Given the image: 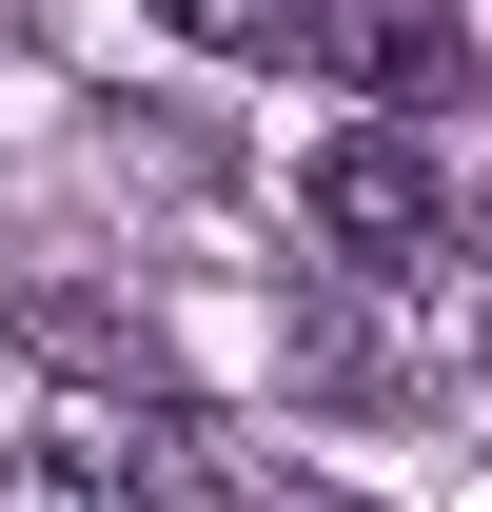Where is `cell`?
Returning <instances> with one entry per match:
<instances>
[{
	"label": "cell",
	"mask_w": 492,
	"mask_h": 512,
	"mask_svg": "<svg viewBox=\"0 0 492 512\" xmlns=\"http://www.w3.org/2000/svg\"><path fill=\"white\" fill-rule=\"evenodd\" d=\"M296 217H315V237H335V256H355V276H414L453 197H433V138H394V119H355V138H315V158H296Z\"/></svg>",
	"instance_id": "cell-1"
},
{
	"label": "cell",
	"mask_w": 492,
	"mask_h": 512,
	"mask_svg": "<svg viewBox=\"0 0 492 512\" xmlns=\"http://www.w3.org/2000/svg\"><path fill=\"white\" fill-rule=\"evenodd\" d=\"M296 40L355 79V99H453V79H473V20H453V0H296Z\"/></svg>",
	"instance_id": "cell-2"
},
{
	"label": "cell",
	"mask_w": 492,
	"mask_h": 512,
	"mask_svg": "<svg viewBox=\"0 0 492 512\" xmlns=\"http://www.w3.org/2000/svg\"><path fill=\"white\" fill-rule=\"evenodd\" d=\"M99 493H138V512H256V493H237V434H217L197 394H138L119 453H99Z\"/></svg>",
	"instance_id": "cell-3"
},
{
	"label": "cell",
	"mask_w": 492,
	"mask_h": 512,
	"mask_svg": "<svg viewBox=\"0 0 492 512\" xmlns=\"http://www.w3.org/2000/svg\"><path fill=\"white\" fill-rule=\"evenodd\" d=\"M0 512H119V493H99V453H0Z\"/></svg>",
	"instance_id": "cell-4"
},
{
	"label": "cell",
	"mask_w": 492,
	"mask_h": 512,
	"mask_svg": "<svg viewBox=\"0 0 492 512\" xmlns=\"http://www.w3.org/2000/svg\"><path fill=\"white\" fill-rule=\"evenodd\" d=\"M178 40H296V0H158Z\"/></svg>",
	"instance_id": "cell-5"
},
{
	"label": "cell",
	"mask_w": 492,
	"mask_h": 512,
	"mask_svg": "<svg viewBox=\"0 0 492 512\" xmlns=\"http://www.w3.org/2000/svg\"><path fill=\"white\" fill-rule=\"evenodd\" d=\"M256 512H355V493H256Z\"/></svg>",
	"instance_id": "cell-6"
},
{
	"label": "cell",
	"mask_w": 492,
	"mask_h": 512,
	"mask_svg": "<svg viewBox=\"0 0 492 512\" xmlns=\"http://www.w3.org/2000/svg\"><path fill=\"white\" fill-rule=\"evenodd\" d=\"M20 20H40V0H0V40H20Z\"/></svg>",
	"instance_id": "cell-7"
}]
</instances>
